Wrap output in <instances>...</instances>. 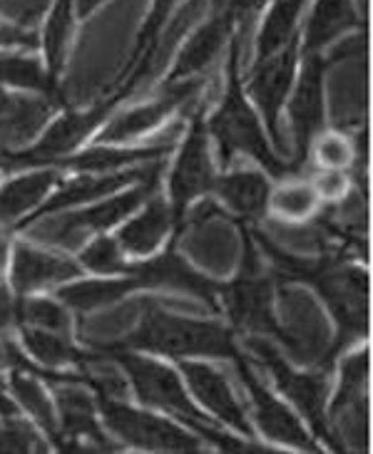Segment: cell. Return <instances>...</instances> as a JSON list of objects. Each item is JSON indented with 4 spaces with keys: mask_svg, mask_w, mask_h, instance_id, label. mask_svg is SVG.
Segmentation results:
<instances>
[{
    "mask_svg": "<svg viewBox=\"0 0 373 454\" xmlns=\"http://www.w3.org/2000/svg\"><path fill=\"white\" fill-rule=\"evenodd\" d=\"M232 40V52H229V87L222 99V107L210 120L211 135L219 142L222 161H232L236 152L247 154L274 176H284L294 172V164H284L274 154L272 147L266 145V135L261 129L257 112L249 107L247 98L242 92V77H239V62H242V43L234 35Z\"/></svg>",
    "mask_w": 373,
    "mask_h": 454,
    "instance_id": "6da1fadb",
    "label": "cell"
},
{
    "mask_svg": "<svg viewBox=\"0 0 373 454\" xmlns=\"http://www.w3.org/2000/svg\"><path fill=\"white\" fill-rule=\"evenodd\" d=\"M124 348L152 350L172 357H239L232 333L217 323L177 318L164 313L152 301L145 303L142 323L132 335H127Z\"/></svg>",
    "mask_w": 373,
    "mask_h": 454,
    "instance_id": "7a4b0ae2",
    "label": "cell"
},
{
    "mask_svg": "<svg viewBox=\"0 0 373 454\" xmlns=\"http://www.w3.org/2000/svg\"><path fill=\"white\" fill-rule=\"evenodd\" d=\"M117 360L127 370L130 382L135 385V393L139 395V400H145L147 405L160 407L164 412H172L177 419H185L189 427H194L199 434H204L207 440L217 442L224 450H244L232 437H226V434L217 430L214 422L207 419V415L186 397L185 385H182L179 375L172 368L162 365L157 360L127 353V350L120 353Z\"/></svg>",
    "mask_w": 373,
    "mask_h": 454,
    "instance_id": "3957f363",
    "label": "cell"
},
{
    "mask_svg": "<svg viewBox=\"0 0 373 454\" xmlns=\"http://www.w3.org/2000/svg\"><path fill=\"white\" fill-rule=\"evenodd\" d=\"M157 186V176L147 179V184H142L127 192L123 197H115L110 201H102L98 207H90V209L73 211V214H65L55 222H43L30 229L33 239H43L48 244L62 246V248H75L77 244H83L87 236L92 233L105 231L117 222H123L127 214L132 211L149 197V192Z\"/></svg>",
    "mask_w": 373,
    "mask_h": 454,
    "instance_id": "277c9868",
    "label": "cell"
},
{
    "mask_svg": "<svg viewBox=\"0 0 373 454\" xmlns=\"http://www.w3.org/2000/svg\"><path fill=\"white\" fill-rule=\"evenodd\" d=\"M115 105L117 102L110 98L87 112H65L60 120L50 124L45 135L40 137V142H36L30 149H25V152H0V172L3 169H23V167H36V164L60 161L80 142H85L95 127H99L110 117Z\"/></svg>",
    "mask_w": 373,
    "mask_h": 454,
    "instance_id": "5b68a950",
    "label": "cell"
},
{
    "mask_svg": "<svg viewBox=\"0 0 373 454\" xmlns=\"http://www.w3.org/2000/svg\"><path fill=\"white\" fill-rule=\"evenodd\" d=\"M102 418L117 437L127 444H135L139 450L155 452H197L199 444L192 434L177 427L167 419L155 418L147 412H139L135 407H127L123 400H102Z\"/></svg>",
    "mask_w": 373,
    "mask_h": 454,
    "instance_id": "8992f818",
    "label": "cell"
},
{
    "mask_svg": "<svg viewBox=\"0 0 373 454\" xmlns=\"http://www.w3.org/2000/svg\"><path fill=\"white\" fill-rule=\"evenodd\" d=\"M298 40L289 43L282 52H276L274 58L264 62H257L251 77H249V98L257 102L261 117L266 122V132L272 137L276 147H282V110L284 102L294 87V77H297L298 67Z\"/></svg>",
    "mask_w": 373,
    "mask_h": 454,
    "instance_id": "52a82bcc",
    "label": "cell"
},
{
    "mask_svg": "<svg viewBox=\"0 0 373 454\" xmlns=\"http://www.w3.org/2000/svg\"><path fill=\"white\" fill-rule=\"evenodd\" d=\"M214 184H217V179H214V167H211L210 160L204 122L194 120L185 139L182 154H179L172 176H170L174 222H182L186 204L202 197V194H207L210 189H214Z\"/></svg>",
    "mask_w": 373,
    "mask_h": 454,
    "instance_id": "ba28073f",
    "label": "cell"
},
{
    "mask_svg": "<svg viewBox=\"0 0 373 454\" xmlns=\"http://www.w3.org/2000/svg\"><path fill=\"white\" fill-rule=\"evenodd\" d=\"M199 90L197 80H182V82H167L164 92L160 98L142 102L137 107L124 110L123 114L112 117L107 127L99 132V145H110V142H130L137 137L147 135L155 127H160L179 105H185L189 99H194Z\"/></svg>",
    "mask_w": 373,
    "mask_h": 454,
    "instance_id": "9c48e42d",
    "label": "cell"
},
{
    "mask_svg": "<svg viewBox=\"0 0 373 454\" xmlns=\"http://www.w3.org/2000/svg\"><path fill=\"white\" fill-rule=\"evenodd\" d=\"M323 70H326V60L321 52H306L298 85L289 102V120L297 139L298 160L306 154L313 137L323 127Z\"/></svg>",
    "mask_w": 373,
    "mask_h": 454,
    "instance_id": "30bf717a",
    "label": "cell"
},
{
    "mask_svg": "<svg viewBox=\"0 0 373 454\" xmlns=\"http://www.w3.org/2000/svg\"><path fill=\"white\" fill-rule=\"evenodd\" d=\"M157 174H160V161H155L152 167H142V169H130V172H102L80 176V179H75V182H67V184L62 186L58 194H52L45 204H40L28 219H23V222L18 223V229L30 226V223H37L43 216H50V214H55V211L70 209V207H77V204H87V201H95V199L99 197L115 194L117 189H123V186H127L130 182H147V179L157 176Z\"/></svg>",
    "mask_w": 373,
    "mask_h": 454,
    "instance_id": "8fae6325",
    "label": "cell"
},
{
    "mask_svg": "<svg viewBox=\"0 0 373 454\" xmlns=\"http://www.w3.org/2000/svg\"><path fill=\"white\" fill-rule=\"evenodd\" d=\"M251 348L257 350L264 360V365L269 368L272 378L279 385V390L294 400L298 410L309 418L311 427L316 430L319 437L326 434V422H323V400H326V380L321 375H304L291 370L284 363V357L279 356V350H274L272 345L264 340H251Z\"/></svg>",
    "mask_w": 373,
    "mask_h": 454,
    "instance_id": "7c38bea8",
    "label": "cell"
},
{
    "mask_svg": "<svg viewBox=\"0 0 373 454\" xmlns=\"http://www.w3.org/2000/svg\"><path fill=\"white\" fill-rule=\"evenodd\" d=\"M226 308L232 313V318L254 333H274L279 335V328L274 323L272 313V291H269V281L261 278L259 266H257V256L249 248L247 263H244V273L242 278L234 281L226 291Z\"/></svg>",
    "mask_w": 373,
    "mask_h": 454,
    "instance_id": "4fadbf2b",
    "label": "cell"
},
{
    "mask_svg": "<svg viewBox=\"0 0 373 454\" xmlns=\"http://www.w3.org/2000/svg\"><path fill=\"white\" fill-rule=\"evenodd\" d=\"M236 365H239L242 380H244V385L249 387V395L254 400V410H257V419H259L261 432L269 440H274V442L291 444V447H298V450H313L306 430L298 425V419L279 400H274L272 393L264 385H259V378L251 372L247 360L239 356L236 357Z\"/></svg>",
    "mask_w": 373,
    "mask_h": 454,
    "instance_id": "5bb4252c",
    "label": "cell"
},
{
    "mask_svg": "<svg viewBox=\"0 0 373 454\" xmlns=\"http://www.w3.org/2000/svg\"><path fill=\"white\" fill-rule=\"evenodd\" d=\"M182 372H185L186 385L192 387V393L197 395L199 403L207 407L211 415H217L229 427H234L236 432H242L247 437L251 434L244 407L239 405L236 395L232 393L229 382L219 370L204 365V363L182 360Z\"/></svg>",
    "mask_w": 373,
    "mask_h": 454,
    "instance_id": "9a60e30c",
    "label": "cell"
},
{
    "mask_svg": "<svg viewBox=\"0 0 373 454\" xmlns=\"http://www.w3.org/2000/svg\"><path fill=\"white\" fill-rule=\"evenodd\" d=\"M127 276H135L139 286H167V288H179L186 294L204 298L211 308L217 301V286L199 276L197 270L186 263L185 258L177 256L174 251H167L157 258L139 261L127 266Z\"/></svg>",
    "mask_w": 373,
    "mask_h": 454,
    "instance_id": "2e32d148",
    "label": "cell"
},
{
    "mask_svg": "<svg viewBox=\"0 0 373 454\" xmlns=\"http://www.w3.org/2000/svg\"><path fill=\"white\" fill-rule=\"evenodd\" d=\"M232 30H234V23H232V18L224 11L210 18L185 43V48H182L179 58L174 62L172 73L167 74V82L194 80L199 73H204V67H210L211 62L219 58L224 43L232 37Z\"/></svg>",
    "mask_w": 373,
    "mask_h": 454,
    "instance_id": "e0dca14e",
    "label": "cell"
},
{
    "mask_svg": "<svg viewBox=\"0 0 373 454\" xmlns=\"http://www.w3.org/2000/svg\"><path fill=\"white\" fill-rule=\"evenodd\" d=\"M80 273L83 269L70 258L52 256L28 244L18 246L12 256V286L18 294H30L55 283L73 281Z\"/></svg>",
    "mask_w": 373,
    "mask_h": 454,
    "instance_id": "ac0fdd59",
    "label": "cell"
},
{
    "mask_svg": "<svg viewBox=\"0 0 373 454\" xmlns=\"http://www.w3.org/2000/svg\"><path fill=\"white\" fill-rule=\"evenodd\" d=\"M177 132H179V127H174L172 132H167L157 142L145 145V147L112 149L102 145V147L87 149L83 154H67V157H62L60 164L87 174H102L110 172V169H117V167L135 164V161H160V157H164L170 152V147H172V139Z\"/></svg>",
    "mask_w": 373,
    "mask_h": 454,
    "instance_id": "d6986e66",
    "label": "cell"
},
{
    "mask_svg": "<svg viewBox=\"0 0 373 454\" xmlns=\"http://www.w3.org/2000/svg\"><path fill=\"white\" fill-rule=\"evenodd\" d=\"M359 20L353 0H316L311 8L309 23L304 30V43H298L304 55L321 52L323 48L334 45L338 37L351 30Z\"/></svg>",
    "mask_w": 373,
    "mask_h": 454,
    "instance_id": "ffe728a7",
    "label": "cell"
},
{
    "mask_svg": "<svg viewBox=\"0 0 373 454\" xmlns=\"http://www.w3.org/2000/svg\"><path fill=\"white\" fill-rule=\"evenodd\" d=\"M177 3H179V0H152L147 18H145V25L139 27V35H137L135 52H132L130 65L124 67L123 77H120V92L112 98L115 102H120V99L142 80V74L149 70V62H152L155 48H157V43H160L162 27L167 25L170 15H172V11L177 8Z\"/></svg>",
    "mask_w": 373,
    "mask_h": 454,
    "instance_id": "44dd1931",
    "label": "cell"
},
{
    "mask_svg": "<svg viewBox=\"0 0 373 454\" xmlns=\"http://www.w3.org/2000/svg\"><path fill=\"white\" fill-rule=\"evenodd\" d=\"M172 209L164 201L155 199V201H149L139 216H135L132 222L124 223L123 229H120L117 244L123 248V254L149 256L162 244V239L167 236V231L172 229Z\"/></svg>",
    "mask_w": 373,
    "mask_h": 454,
    "instance_id": "7402d4cb",
    "label": "cell"
},
{
    "mask_svg": "<svg viewBox=\"0 0 373 454\" xmlns=\"http://www.w3.org/2000/svg\"><path fill=\"white\" fill-rule=\"evenodd\" d=\"M306 3L309 0H274L257 35V60L254 62L269 60L276 52H282L289 43L298 40L297 27Z\"/></svg>",
    "mask_w": 373,
    "mask_h": 454,
    "instance_id": "603a6c76",
    "label": "cell"
},
{
    "mask_svg": "<svg viewBox=\"0 0 373 454\" xmlns=\"http://www.w3.org/2000/svg\"><path fill=\"white\" fill-rule=\"evenodd\" d=\"M55 400H58V410H60L62 430L73 442L90 440L98 444V450H110V444L105 442V434L95 419V405L80 387L67 385V382H65V387L58 385Z\"/></svg>",
    "mask_w": 373,
    "mask_h": 454,
    "instance_id": "cb8c5ba5",
    "label": "cell"
},
{
    "mask_svg": "<svg viewBox=\"0 0 373 454\" xmlns=\"http://www.w3.org/2000/svg\"><path fill=\"white\" fill-rule=\"evenodd\" d=\"M55 182H58V174L48 169V172L25 174L3 186L0 189V223L25 219V214L40 207V201L45 199Z\"/></svg>",
    "mask_w": 373,
    "mask_h": 454,
    "instance_id": "d4e9b609",
    "label": "cell"
},
{
    "mask_svg": "<svg viewBox=\"0 0 373 454\" xmlns=\"http://www.w3.org/2000/svg\"><path fill=\"white\" fill-rule=\"evenodd\" d=\"M73 27L75 0H55L45 30H43V58H45V70L52 80H58V74L65 67L67 48L73 40Z\"/></svg>",
    "mask_w": 373,
    "mask_h": 454,
    "instance_id": "484cf974",
    "label": "cell"
},
{
    "mask_svg": "<svg viewBox=\"0 0 373 454\" xmlns=\"http://www.w3.org/2000/svg\"><path fill=\"white\" fill-rule=\"evenodd\" d=\"M0 85L18 87L25 92H37L40 98L55 102L58 99V80H52L45 70V62L25 55H0Z\"/></svg>",
    "mask_w": 373,
    "mask_h": 454,
    "instance_id": "4316f807",
    "label": "cell"
},
{
    "mask_svg": "<svg viewBox=\"0 0 373 454\" xmlns=\"http://www.w3.org/2000/svg\"><path fill=\"white\" fill-rule=\"evenodd\" d=\"M219 197L242 216H257L269 201V184L257 172H232L219 179Z\"/></svg>",
    "mask_w": 373,
    "mask_h": 454,
    "instance_id": "83f0119b",
    "label": "cell"
},
{
    "mask_svg": "<svg viewBox=\"0 0 373 454\" xmlns=\"http://www.w3.org/2000/svg\"><path fill=\"white\" fill-rule=\"evenodd\" d=\"M135 288H142L135 276H130L124 281H77L62 286L58 298L62 301V306L77 308V310H95L99 306L120 301Z\"/></svg>",
    "mask_w": 373,
    "mask_h": 454,
    "instance_id": "f1b7e54d",
    "label": "cell"
},
{
    "mask_svg": "<svg viewBox=\"0 0 373 454\" xmlns=\"http://www.w3.org/2000/svg\"><path fill=\"white\" fill-rule=\"evenodd\" d=\"M11 387L15 397L23 403V407L33 415V418L50 432V437H58V419H55V410L50 405L45 387L33 378V372L15 368L11 378Z\"/></svg>",
    "mask_w": 373,
    "mask_h": 454,
    "instance_id": "f546056e",
    "label": "cell"
},
{
    "mask_svg": "<svg viewBox=\"0 0 373 454\" xmlns=\"http://www.w3.org/2000/svg\"><path fill=\"white\" fill-rule=\"evenodd\" d=\"M23 343L30 350V356L40 360V363H45L48 368L83 360V353L75 350L70 338L58 335V333L40 331V328H33V325H23Z\"/></svg>",
    "mask_w": 373,
    "mask_h": 454,
    "instance_id": "4dcf8cb0",
    "label": "cell"
},
{
    "mask_svg": "<svg viewBox=\"0 0 373 454\" xmlns=\"http://www.w3.org/2000/svg\"><path fill=\"white\" fill-rule=\"evenodd\" d=\"M18 316L25 320V325H33L40 331L58 333L70 338V316L62 303L50 298H25L18 306Z\"/></svg>",
    "mask_w": 373,
    "mask_h": 454,
    "instance_id": "1f68e13d",
    "label": "cell"
},
{
    "mask_svg": "<svg viewBox=\"0 0 373 454\" xmlns=\"http://www.w3.org/2000/svg\"><path fill=\"white\" fill-rule=\"evenodd\" d=\"M269 204L279 219L306 222L316 209V192L309 184H284L274 192Z\"/></svg>",
    "mask_w": 373,
    "mask_h": 454,
    "instance_id": "d6a6232c",
    "label": "cell"
},
{
    "mask_svg": "<svg viewBox=\"0 0 373 454\" xmlns=\"http://www.w3.org/2000/svg\"><path fill=\"white\" fill-rule=\"evenodd\" d=\"M80 365H83L80 378L98 390L99 400H127V380L112 363L99 360V357L83 356Z\"/></svg>",
    "mask_w": 373,
    "mask_h": 454,
    "instance_id": "836d02e7",
    "label": "cell"
},
{
    "mask_svg": "<svg viewBox=\"0 0 373 454\" xmlns=\"http://www.w3.org/2000/svg\"><path fill=\"white\" fill-rule=\"evenodd\" d=\"M83 263L90 270L105 273V276L127 273V266H130V263H124L123 248L117 244V239H110V236L95 239L92 244L87 246L85 251H83Z\"/></svg>",
    "mask_w": 373,
    "mask_h": 454,
    "instance_id": "e575fe53",
    "label": "cell"
},
{
    "mask_svg": "<svg viewBox=\"0 0 373 454\" xmlns=\"http://www.w3.org/2000/svg\"><path fill=\"white\" fill-rule=\"evenodd\" d=\"M313 160L321 164L323 169H341L353 160V149L344 135H316L313 137Z\"/></svg>",
    "mask_w": 373,
    "mask_h": 454,
    "instance_id": "d590c367",
    "label": "cell"
},
{
    "mask_svg": "<svg viewBox=\"0 0 373 454\" xmlns=\"http://www.w3.org/2000/svg\"><path fill=\"white\" fill-rule=\"evenodd\" d=\"M40 450V442L33 432L20 422L0 425V452H33Z\"/></svg>",
    "mask_w": 373,
    "mask_h": 454,
    "instance_id": "8d00e7d4",
    "label": "cell"
},
{
    "mask_svg": "<svg viewBox=\"0 0 373 454\" xmlns=\"http://www.w3.org/2000/svg\"><path fill=\"white\" fill-rule=\"evenodd\" d=\"M264 3H269V0H224L222 11L232 18V23H234L236 30V27H242L244 23H249V20L264 8Z\"/></svg>",
    "mask_w": 373,
    "mask_h": 454,
    "instance_id": "74e56055",
    "label": "cell"
},
{
    "mask_svg": "<svg viewBox=\"0 0 373 454\" xmlns=\"http://www.w3.org/2000/svg\"><path fill=\"white\" fill-rule=\"evenodd\" d=\"M313 192L319 197L329 199V201H336V199L344 197V192H346V176L338 169H326V172L316 176V189Z\"/></svg>",
    "mask_w": 373,
    "mask_h": 454,
    "instance_id": "f35d334b",
    "label": "cell"
},
{
    "mask_svg": "<svg viewBox=\"0 0 373 454\" xmlns=\"http://www.w3.org/2000/svg\"><path fill=\"white\" fill-rule=\"evenodd\" d=\"M37 37L33 33L18 30L15 25L0 20V48H36Z\"/></svg>",
    "mask_w": 373,
    "mask_h": 454,
    "instance_id": "ab89813d",
    "label": "cell"
},
{
    "mask_svg": "<svg viewBox=\"0 0 373 454\" xmlns=\"http://www.w3.org/2000/svg\"><path fill=\"white\" fill-rule=\"evenodd\" d=\"M15 316H18V306L11 298V291L5 288V283L0 281V333H5L11 328Z\"/></svg>",
    "mask_w": 373,
    "mask_h": 454,
    "instance_id": "60d3db41",
    "label": "cell"
},
{
    "mask_svg": "<svg viewBox=\"0 0 373 454\" xmlns=\"http://www.w3.org/2000/svg\"><path fill=\"white\" fill-rule=\"evenodd\" d=\"M107 0H75V18H90Z\"/></svg>",
    "mask_w": 373,
    "mask_h": 454,
    "instance_id": "b9f144b4",
    "label": "cell"
},
{
    "mask_svg": "<svg viewBox=\"0 0 373 454\" xmlns=\"http://www.w3.org/2000/svg\"><path fill=\"white\" fill-rule=\"evenodd\" d=\"M18 99L20 98H15V95H11L5 87L0 85V120L3 117H8L12 110H15V105H18Z\"/></svg>",
    "mask_w": 373,
    "mask_h": 454,
    "instance_id": "7bdbcfd3",
    "label": "cell"
},
{
    "mask_svg": "<svg viewBox=\"0 0 373 454\" xmlns=\"http://www.w3.org/2000/svg\"><path fill=\"white\" fill-rule=\"evenodd\" d=\"M5 263H8V241L0 236V270L5 269Z\"/></svg>",
    "mask_w": 373,
    "mask_h": 454,
    "instance_id": "ee69618b",
    "label": "cell"
},
{
    "mask_svg": "<svg viewBox=\"0 0 373 454\" xmlns=\"http://www.w3.org/2000/svg\"><path fill=\"white\" fill-rule=\"evenodd\" d=\"M0 363H5V345H0Z\"/></svg>",
    "mask_w": 373,
    "mask_h": 454,
    "instance_id": "f6af8a7d",
    "label": "cell"
}]
</instances>
